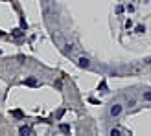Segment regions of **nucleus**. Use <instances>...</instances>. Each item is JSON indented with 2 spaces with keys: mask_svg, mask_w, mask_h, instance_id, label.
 <instances>
[{
  "mask_svg": "<svg viewBox=\"0 0 151 136\" xmlns=\"http://www.w3.org/2000/svg\"><path fill=\"white\" fill-rule=\"evenodd\" d=\"M19 132H20V134H32V129H29L28 125H22L20 129H19Z\"/></svg>",
  "mask_w": 151,
  "mask_h": 136,
  "instance_id": "nucleus-3",
  "label": "nucleus"
},
{
  "mask_svg": "<svg viewBox=\"0 0 151 136\" xmlns=\"http://www.w3.org/2000/svg\"><path fill=\"white\" fill-rule=\"evenodd\" d=\"M13 37H15V39H20V37H22V31H20V29H15V31H13Z\"/></svg>",
  "mask_w": 151,
  "mask_h": 136,
  "instance_id": "nucleus-6",
  "label": "nucleus"
},
{
  "mask_svg": "<svg viewBox=\"0 0 151 136\" xmlns=\"http://www.w3.org/2000/svg\"><path fill=\"white\" fill-rule=\"evenodd\" d=\"M144 99H146V101H151V90L144 92Z\"/></svg>",
  "mask_w": 151,
  "mask_h": 136,
  "instance_id": "nucleus-8",
  "label": "nucleus"
},
{
  "mask_svg": "<svg viewBox=\"0 0 151 136\" xmlns=\"http://www.w3.org/2000/svg\"><path fill=\"white\" fill-rule=\"evenodd\" d=\"M24 83H26V85H29V87H35V85H37V79H35V77H28Z\"/></svg>",
  "mask_w": 151,
  "mask_h": 136,
  "instance_id": "nucleus-4",
  "label": "nucleus"
},
{
  "mask_svg": "<svg viewBox=\"0 0 151 136\" xmlns=\"http://www.w3.org/2000/svg\"><path fill=\"white\" fill-rule=\"evenodd\" d=\"M78 64H79L81 68H88V66H90V61H88L87 57H79V59H78Z\"/></svg>",
  "mask_w": 151,
  "mask_h": 136,
  "instance_id": "nucleus-2",
  "label": "nucleus"
},
{
  "mask_svg": "<svg viewBox=\"0 0 151 136\" xmlns=\"http://www.w3.org/2000/svg\"><path fill=\"white\" fill-rule=\"evenodd\" d=\"M13 116H17V118H22V112H20V110H13Z\"/></svg>",
  "mask_w": 151,
  "mask_h": 136,
  "instance_id": "nucleus-10",
  "label": "nucleus"
},
{
  "mask_svg": "<svg viewBox=\"0 0 151 136\" xmlns=\"http://www.w3.org/2000/svg\"><path fill=\"white\" fill-rule=\"evenodd\" d=\"M144 63H146V64H151V57H146V59H144Z\"/></svg>",
  "mask_w": 151,
  "mask_h": 136,
  "instance_id": "nucleus-12",
  "label": "nucleus"
},
{
  "mask_svg": "<svg viewBox=\"0 0 151 136\" xmlns=\"http://www.w3.org/2000/svg\"><path fill=\"white\" fill-rule=\"evenodd\" d=\"M134 31H137V33H144L146 28H144V26H137V28H134Z\"/></svg>",
  "mask_w": 151,
  "mask_h": 136,
  "instance_id": "nucleus-7",
  "label": "nucleus"
},
{
  "mask_svg": "<svg viewBox=\"0 0 151 136\" xmlns=\"http://www.w3.org/2000/svg\"><path fill=\"white\" fill-rule=\"evenodd\" d=\"M59 129H61V132H68V131H70V127L66 125V123H61V125H59Z\"/></svg>",
  "mask_w": 151,
  "mask_h": 136,
  "instance_id": "nucleus-5",
  "label": "nucleus"
},
{
  "mask_svg": "<svg viewBox=\"0 0 151 136\" xmlns=\"http://www.w3.org/2000/svg\"><path fill=\"white\" fill-rule=\"evenodd\" d=\"M100 90H101V92H107V85H105V81L100 83Z\"/></svg>",
  "mask_w": 151,
  "mask_h": 136,
  "instance_id": "nucleus-9",
  "label": "nucleus"
},
{
  "mask_svg": "<svg viewBox=\"0 0 151 136\" xmlns=\"http://www.w3.org/2000/svg\"><path fill=\"white\" fill-rule=\"evenodd\" d=\"M122 110H124L122 105H112V107H111V116H120Z\"/></svg>",
  "mask_w": 151,
  "mask_h": 136,
  "instance_id": "nucleus-1",
  "label": "nucleus"
},
{
  "mask_svg": "<svg viewBox=\"0 0 151 136\" xmlns=\"http://www.w3.org/2000/svg\"><path fill=\"white\" fill-rule=\"evenodd\" d=\"M111 134H112V136H120V131H118V129H112Z\"/></svg>",
  "mask_w": 151,
  "mask_h": 136,
  "instance_id": "nucleus-11",
  "label": "nucleus"
}]
</instances>
